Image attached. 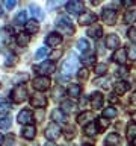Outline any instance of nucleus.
<instances>
[{"instance_id": "51", "label": "nucleus", "mask_w": 136, "mask_h": 146, "mask_svg": "<svg viewBox=\"0 0 136 146\" xmlns=\"http://www.w3.org/2000/svg\"><path fill=\"white\" fill-rule=\"evenodd\" d=\"M44 146H58L56 143H53V141H47V143H45Z\"/></svg>"}, {"instance_id": "19", "label": "nucleus", "mask_w": 136, "mask_h": 146, "mask_svg": "<svg viewBox=\"0 0 136 146\" xmlns=\"http://www.w3.org/2000/svg\"><path fill=\"white\" fill-rule=\"evenodd\" d=\"M82 62L85 64V66H92L95 62V53L92 50H88V52H85L82 55Z\"/></svg>"}, {"instance_id": "39", "label": "nucleus", "mask_w": 136, "mask_h": 146, "mask_svg": "<svg viewBox=\"0 0 136 146\" xmlns=\"http://www.w3.org/2000/svg\"><path fill=\"white\" fill-rule=\"evenodd\" d=\"M65 137L67 139H74L76 137V128L74 126H67V129H65Z\"/></svg>"}, {"instance_id": "45", "label": "nucleus", "mask_w": 136, "mask_h": 146, "mask_svg": "<svg viewBox=\"0 0 136 146\" xmlns=\"http://www.w3.org/2000/svg\"><path fill=\"white\" fill-rule=\"evenodd\" d=\"M15 62H17V55H14V53L8 55V61H6L8 66H12V64H15Z\"/></svg>"}, {"instance_id": "20", "label": "nucleus", "mask_w": 136, "mask_h": 146, "mask_svg": "<svg viewBox=\"0 0 136 146\" xmlns=\"http://www.w3.org/2000/svg\"><path fill=\"white\" fill-rule=\"evenodd\" d=\"M88 35L91 36V38H95V40H98L100 36L103 35V29H101V26H98V25H94V26H91L89 29H88Z\"/></svg>"}, {"instance_id": "22", "label": "nucleus", "mask_w": 136, "mask_h": 146, "mask_svg": "<svg viewBox=\"0 0 136 146\" xmlns=\"http://www.w3.org/2000/svg\"><path fill=\"white\" fill-rule=\"evenodd\" d=\"M129 88H130V84L126 82V81H120V82L115 84V93L116 94H124Z\"/></svg>"}, {"instance_id": "13", "label": "nucleus", "mask_w": 136, "mask_h": 146, "mask_svg": "<svg viewBox=\"0 0 136 146\" xmlns=\"http://www.w3.org/2000/svg\"><path fill=\"white\" fill-rule=\"evenodd\" d=\"M104 44H106V47L110 49V50L118 49V47H120V36L115 35V34H109V35L106 36V41H104Z\"/></svg>"}, {"instance_id": "17", "label": "nucleus", "mask_w": 136, "mask_h": 146, "mask_svg": "<svg viewBox=\"0 0 136 146\" xmlns=\"http://www.w3.org/2000/svg\"><path fill=\"white\" fill-rule=\"evenodd\" d=\"M39 31V23L38 20H35V18H32V20L29 21H26V32L27 34H36V32Z\"/></svg>"}, {"instance_id": "52", "label": "nucleus", "mask_w": 136, "mask_h": 146, "mask_svg": "<svg viewBox=\"0 0 136 146\" xmlns=\"http://www.w3.org/2000/svg\"><path fill=\"white\" fill-rule=\"evenodd\" d=\"M109 100H110V102H115V100H116L115 94H110V98H109Z\"/></svg>"}, {"instance_id": "8", "label": "nucleus", "mask_w": 136, "mask_h": 146, "mask_svg": "<svg viewBox=\"0 0 136 146\" xmlns=\"http://www.w3.org/2000/svg\"><path fill=\"white\" fill-rule=\"evenodd\" d=\"M95 21H97V15H95L94 12H89V11L83 12V14H82V15L79 17V25H80V26L94 25Z\"/></svg>"}, {"instance_id": "6", "label": "nucleus", "mask_w": 136, "mask_h": 146, "mask_svg": "<svg viewBox=\"0 0 136 146\" xmlns=\"http://www.w3.org/2000/svg\"><path fill=\"white\" fill-rule=\"evenodd\" d=\"M101 18H103V21L106 23V25H109V26L115 25L116 23V11H113V9H110V8L103 9Z\"/></svg>"}, {"instance_id": "30", "label": "nucleus", "mask_w": 136, "mask_h": 146, "mask_svg": "<svg viewBox=\"0 0 136 146\" xmlns=\"http://www.w3.org/2000/svg\"><path fill=\"white\" fill-rule=\"evenodd\" d=\"M52 119L54 120V123L56 122H65V114H63L61 110H54L52 113Z\"/></svg>"}, {"instance_id": "58", "label": "nucleus", "mask_w": 136, "mask_h": 146, "mask_svg": "<svg viewBox=\"0 0 136 146\" xmlns=\"http://www.w3.org/2000/svg\"><path fill=\"white\" fill-rule=\"evenodd\" d=\"M71 146H73V145H71Z\"/></svg>"}, {"instance_id": "24", "label": "nucleus", "mask_w": 136, "mask_h": 146, "mask_svg": "<svg viewBox=\"0 0 136 146\" xmlns=\"http://www.w3.org/2000/svg\"><path fill=\"white\" fill-rule=\"evenodd\" d=\"M80 91H82V87L79 84H70V87H68V94L71 98H79Z\"/></svg>"}, {"instance_id": "56", "label": "nucleus", "mask_w": 136, "mask_h": 146, "mask_svg": "<svg viewBox=\"0 0 136 146\" xmlns=\"http://www.w3.org/2000/svg\"><path fill=\"white\" fill-rule=\"evenodd\" d=\"M3 15V11H2V8H0V17H2Z\"/></svg>"}, {"instance_id": "4", "label": "nucleus", "mask_w": 136, "mask_h": 146, "mask_svg": "<svg viewBox=\"0 0 136 146\" xmlns=\"http://www.w3.org/2000/svg\"><path fill=\"white\" fill-rule=\"evenodd\" d=\"M44 135H45V139H48V140H54V139H58L59 135H61V128H59L58 123H48L47 128H45V131H44Z\"/></svg>"}, {"instance_id": "26", "label": "nucleus", "mask_w": 136, "mask_h": 146, "mask_svg": "<svg viewBox=\"0 0 136 146\" xmlns=\"http://www.w3.org/2000/svg\"><path fill=\"white\" fill-rule=\"evenodd\" d=\"M12 108V105H11V102H9L8 99H0V114H6V113H9V110Z\"/></svg>"}, {"instance_id": "21", "label": "nucleus", "mask_w": 136, "mask_h": 146, "mask_svg": "<svg viewBox=\"0 0 136 146\" xmlns=\"http://www.w3.org/2000/svg\"><path fill=\"white\" fill-rule=\"evenodd\" d=\"M35 134H36V129H35V126H32V125H27L21 129V135L27 140H32L35 137Z\"/></svg>"}, {"instance_id": "43", "label": "nucleus", "mask_w": 136, "mask_h": 146, "mask_svg": "<svg viewBox=\"0 0 136 146\" xmlns=\"http://www.w3.org/2000/svg\"><path fill=\"white\" fill-rule=\"evenodd\" d=\"M44 56H45V47H41V49L36 50V53H35V58L36 59H42Z\"/></svg>"}, {"instance_id": "46", "label": "nucleus", "mask_w": 136, "mask_h": 146, "mask_svg": "<svg viewBox=\"0 0 136 146\" xmlns=\"http://www.w3.org/2000/svg\"><path fill=\"white\" fill-rule=\"evenodd\" d=\"M61 55H62V50H54V52L50 55V59H52V62L54 61V59H58V58H61Z\"/></svg>"}, {"instance_id": "36", "label": "nucleus", "mask_w": 136, "mask_h": 146, "mask_svg": "<svg viewBox=\"0 0 136 146\" xmlns=\"http://www.w3.org/2000/svg\"><path fill=\"white\" fill-rule=\"evenodd\" d=\"M126 52H127V59H130V61H136V47H135V46H130Z\"/></svg>"}, {"instance_id": "9", "label": "nucleus", "mask_w": 136, "mask_h": 146, "mask_svg": "<svg viewBox=\"0 0 136 146\" xmlns=\"http://www.w3.org/2000/svg\"><path fill=\"white\" fill-rule=\"evenodd\" d=\"M61 43H62V36L59 34H56V32L48 34V36L45 38V44H47L48 47H53V49H56Z\"/></svg>"}, {"instance_id": "41", "label": "nucleus", "mask_w": 136, "mask_h": 146, "mask_svg": "<svg viewBox=\"0 0 136 146\" xmlns=\"http://www.w3.org/2000/svg\"><path fill=\"white\" fill-rule=\"evenodd\" d=\"M77 76H79L80 81H86L89 76V72L86 70V68H82V70H79V73H77Z\"/></svg>"}, {"instance_id": "15", "label": "nucleus", "mask_w": 136, "mask_h": 146, "mask_svg": "<svg viewBox=\"0 0 136 146\" xmlns=\"http://www.w3.org/2000/svg\"><path fill=\"white\" fill-rule=\"evenodd\" d=\"M91 120H94V114L92 111H83L82 114L77 116V123H80V125H89Z\"/></svg>"}, {"instance_id": "47", "label": "nucleus", "mask_w": 136, "mask_h": 146, "mask_svg": "<svg viewBox=\"0 0 136 146\" xmlns=\"http://www.w3.org/2000/svg\"><path fill=\"white\" fill-rule=\"evenodd\" d=\"M15 5H17V2H12V0H11V2H9V0H8V2H5V6H6L8 9H12Z\"/></svg>"}, {"instance_id": "32", "label": "nucleus", "mask_w": 136, "mask_h": 146, "mask_svg": "<svg viewBox=\"0 0 136 146\" xmlns=\"http://www.w3.org/2000/svg\"><path fill=\"white\" fill-rule=\"evenodd\" d=\"M77 47H79L82 52H88V49H89V43H88V40L86 38H80L79 41H77Z\"/></svg>"}, {"instance_id": "1", "label": "nucleus", "mask_w": 136, "mask_h": 146, "mask_svg": "<svg viewBox=\"0 0 136 146\" xmlns=\"http://www.w3.org/2000/svg\"><path fill=\"white\" fill-rule=\"evenodd\" d=\"M77 68H79V58L74 53H71L70 58L65 59L62 64V73L63 75H73L77 72Z\"/></svg>"}, {"instance_id": "3", "label": "nucleus", "mask_w": 136, "mask_h": 146, "mask_svg": "<svg viewBox=\"0 0 136 146\" xmlns=\"http://www.w3.org/2000/svg\"><path fill=\"white\" fill-rule=\"evenodd\" d=\"M11 99H12V102H15V104L24 102V100L27 99V90H26V87L24 85H17L15 88L11 91Z\"/></svg>"}, {"instance_id": "49", "label": "nucleus", "mask_w": 136, "mask_h": 146, "mask_svg": "<svg viewBox=\"0 0 136 146\" xmlns=\"http://www.w3.org/2000/svg\"><path fill=\"white\" fill-rule=\"evenodd\" d=\"M130 104H131V105H136V91H135L133 94H131V98H130Z\"/></svg>"}, {"instance_id": "44", "label": "nucleus", "mask_w": 136, "mask_h": 146, "mask_svg": "<svg viewBox=\"0 0 136 146\" xmlns=\"http://www.w3.org/2000/svg\"><path fill=\"white\" fill-rule=\"evenodd\" d=\"M94 84H97V85H100V87H103V88H107L109 87V84H107V79H95V82Z\"/></svg>"}, {"instance_id": "27", "label": "nucleus", "mask_w": 136, "mask_h": 146, "mask_svg": "<svg viewBox=\"0 0 136 146\" xmlns=\"http://www.w3.org/2000/svg\"><path fill=\"white\" fill-rule=\"evenodd\" d=\"M29 41H30V35H27V34H20L17 36V44L21 46V47L27 46V44H29Z\"/></svg>"}, {"instance_id": "18", "label": "nucleus", "mask_w": 136, "mask_h": 146, "mask_svg": "<svg viewBox=\"0 0 136 146\" xmlns=\"http://www.w3.org/2000/svg\"><path fill=\"white\" fill-rule=\"evenodd\" d=\"M120 141H121L120 135L115 134V132H110V134L104 139V145H106V146H118V145H120Z\"/></svg>"}, {"instance_id": "29", "label": "nucleus", "mask_w": 136, "mask_h": 146, "mask_svg": "<svg viewBox=\"0 0 136 146\" xmlns=\"http://www.w3.org/2000/svg\"><path fill=\"white\" fill-rule=\"evenodd\" d=\"M127 139L130 141H133L136 139V123H130L127 128Z\"/></svg>"}, {"instance_id": "57", "label": "nucleus", "mask_w": 136, "mask_h": 146, "mask_svg": "<svg viewBox=\"0 0 136 146\" xmlns=\"http://www.w3.org/2000/svg\"><path fill=\"white\" fill-rule=\"evenodd\" d=\"M85 146H91V145H85Z\"/></svg>"}, {"instance_id": "55", "label": "nucleus", "mask_w": 136, "mask_h": 146, "mask_svg": "<svg viewBox=\"0 0 136 146\" xmlns=\"http://www.w3.org/2000/svg\"><path fill=\"white\" fill-rule=\"evenodd\" d=\"M2 143H3V135L0 134V145H2Z\"/></svg>"}, {"instance_id": "16", "label": "nucleus", "mask_w": 136, "mask_h": 146, "mask_svg": "<svg viewBox=\"0 0 136 146\" xmlns=\"http://www.w3.org/2000/svg\"><path fill=\"white\" fill-rule=\"evenodd\" d=\"M83 9V2H68L67 3V11L70 14H80Z\"/></svg>"}, {"instance_id": "42", "label": "nucleus", "mask_w": 136, "mask_h": 146, "mask_svg": "<svg viewBox=\"0 0 136 146\" xmlns=\"http://www.w3.org/2000/svg\"><path fill=\"white\" fill-rule=\"evenodd\" d=\"M127 36H129V40H130V41L136 43V27H130L129 32H127Z\"/></svg>"}, {"instance_id": "11", "label": "nucleus", "mask_w": 136, "mask_h": 146, "mask_svg": "<svg viewBox=\"0 0 136 146\" xmlns=\"http://www.w3.org/2000/svg\"><path fill=\"white\" fill-rule=\"evenodd\" d=\"M18 122L21 123V125H29V123L33 120V114H32L30 110H21L20 113H18Z\"/></svg>"}, {"instance_id": "34", "label": "nucleus", "mask_w": 136, "mask_h": 146, "mask_svg": "<svg viewBox=\"0 0 136 146\" xmlns=\"http://www.w3.org/2000/svg\"><path fill=\"white\" fill-rule=\"evenodd\" d=\"M12 125V119L11 117H3L0 120V129H9Z\"/></svg>"}, {"instance_id": "53", "label": "nucleus", "mask_w": 136, "mask_h": 146, "mask_svg": "<svg viewBox=\"0 0 136 146\" xmlns=\"http://www.w3.org/2000/svg\"><path fill=\"white\" fill-rule=\"evenodd\" d=\"M124 5H126V6H131V5H133V2H124Z\"/></svg>"}, {"instance_id": "40", "label": "nucleus", "mask_w": 136, "mask_h": 146, "mask_svg": "<svg viewBox=\"0 0 136 146\" xmlns=\"http://www.w3.org/2000/svg\"><path fill=\"white\" fill-rule=\"evenodd\" d=\"M97 126H98V129H106V128L109 126V120H107V119H104V117H100Z\"/></svg>"}, {"instance_id": "2", "label": "nucleus", "mask_w": 136, "mask_h": 146, "mask_svg": "<svg viewBox=\"0 0 136 146\" xmlns=\"http://www.w3.org/2000/svg\"><path fill=\"white\" fill-rule=\"evenodd\" d=\"M56 26H58V29L61 31L62 34H67V35L74 34V26H73L71 20H70V18H68L67 15H61V17H58V20H56Z\"/></svg>"}, {"instance_id": "10", "label": "nucleus", "mask_w": 136, "mask_h": 146, "mask_svg": "<svg viewBox=\"0 0 136 146\" xmlns=\"http://www.w3.org/2000/svg\"><path fill=\"white\" fill-rule=\"evenodd\" d=\"M30 105L33 108L42 110L45 105H47V98L42 96V94H35V96H32V98H30Z\"/></svg>"}, {"instance_id": "35", "label": "nucleus", "mask_w": 136, "mask_h": 146, "mask_svg": "<svg viewBox=\"0 0 136 146\" xmlns=\"http://www.w3.org/2000/svg\"><path fill=\"white\" fill-rule=\"evenodd\" d=\"M136 20V11H127L124 14V21L126 23H133Z\"/></svg>"}, {"instance_id": "54", "label": "nucleus", "mask_w": 136, "mask_h": 146, "mask_svg": "<svg viewBox=\"0 0 136 146\" xmlns=\"http://www.w3.org/2000/svg\"><path fill=\"white\" fill-rule=\"evenodd\" d=\"M131 119H133V120H135V122H136V111H135V113H133V114H131Z\"/></svg>"}, {"instance_id": "12", "label": "nucleus", "mask_w": 136, "mask_h": 146, "mask_svg": "<svg viewBox=\"0 0 136 146\" xmlns=\"http://www.w3.org/2000/svg\"><path fill=\"white\" fill-rule=\"evenodd\" d=\"M103 104H104V98L101 93H98V91H95V93L91 94V105H92L94 110H100L103 108Z\"/></svg>"}, {"instance_id": "38", "label": "nucleus", "mask_w": 136, "mask_h": 146, "mask_svg": "<svg viewBox=\"0 0 136 146\" xmlns=\"http://www.w3.org/2000/svg\"><path fill=\"white\" fill-rule=\"evenodd\" d=\"M106 72H107V66H106V64H97V67H95V73H97L98 76H103Z\"/></svg>"}, {"instance_id": "23", "label": "nucleus", "mask_w": 136, "mask_h": 146, "mask_svg": "<svg viewBox=\"0 0 136 146\" xmlns=\"http://www.w3.org/2000/svg\"><path fill=\"white\" fill-rule=\"evenodd\" d=\"M76 110V105L74 102H71V100H63L62 105H61V111L63 114H68V113H73Z\"/></svg>"}, {"instance_id": "48", "label": "nucleus", "mask_w": 136, "mask_h": 146, "mask_svg": "<svg viewBox=\"0 0 136 146\" xmlns=\"http://www.w3.org/2000/svg\"><path fill=\"white\" fill-rule=\"evenodd\" d=\"M35 116H36V119H38V120L41 122V120H42V117H44V111H42V110H39V111L36 113Z\"/></svg>"}, {"instance_id": "28", "label": "nucleus", "mask_w": 136, "mask_h": 146, "mask_svg": "<svg viewBox=\"0 0 136 146\" xmlns=\"http://www.w3.org/2000/svg\"><path fill=\"white\" fill-rule=\"evenodd\" d=\"M118 114L116 111V108H113V107H106L103 110V117L104 119H112V117H115Z\"/></svg>"}, {"instance_id": "37", "label": "nucleus", "mask_w": 136, "mask_h": 146, "mask_svg": "<svg viewBox=\"0 0 136 146\" xmlns=\"http://www.w3.org/2000/svg\"><path fill=\"white\" fill-rule=\"evenodd\" d=\"M63 94H65V90H63V87H61V85L56 87V88L53 90V98L54 99H61Z\"/></svg>"}, {"instance_id": "7", "label": "nucleus", "mask_w": 136, "mask_h": 146, "mask_svg": "<svg viewBox=\"0 0 136 146\" xmlns=\"http://www.w3.org/2000/svg\"><path fill=\"white\" fill-rule=\"evenodd\" d=\"M33 88L38 90V91H45L50 87V79L45 76H39V78H35L33 79Z\"/></svg>"}, {"instance_id": "25", "label": "nucleus", "mask_w": 136, "mask_h": 146, "mask_svg": "<svg viewBox=\"0 0 136 146\" xmlns=\"http://www.w3.org/2000/svg\"><path fill=\"white\" fill-rule=\"evenodd\" d=\"M85 134H86V135H89V137L97 135V134H98V126L95 125L94 122H91L89 125H86V126H85Z\"/></svg>"}, {"instance_id": "5", "label": "nucleus", "mask_w": 136, "mask_h": 146, "mask_svg": "<svg viewBox=\"0 0 136 146\" xmlns=\"http://www.w3.org/2000/svg\"><path fill=\"white\" fill-rule=\"evenodd\" d=\"M33 68L38 73H41L42 76H45V75H50V73H53L54 70H56V66H54V62H52V61H44V62H41L39 66H36Z\"/></svg>"}, {"instance_id": "14", "label": "nucleus", "mask_w": 136, "mask_h": 146, "mask_svg": "<svg viewBox=\"0 0 136 146\" xmlns=\"http://www.w3.org/2000/svg\"><path fill=\"white\" fill-rule=\"evenodd\" d=\"M112 59H113L115 62L121 64V66H124V64H126V61H127V52H126V49L120 47V49H118L115 53H113Z\"/></svg>"}, {"instance_id": "50", "label": "nucleus", "mask_w": 136, "mask_h": 146, "mask_svg": "<svg viewBox=\"0 0 136 146\" xmlns=\"http://www.w3.org/2000/svg\"><path fill=\"white\" fill-rule=\"evenodd\" d=\"M116 73H118V75H121V76H122V75H126V73H127V67H122L121 70H120V72H116Z\"/></svg>"}, {"instance_id": "31", "label": "nucleus", "mask_w": 136, "mask_h": 146, "mask_svg": "<svg viewBox=\"0 0 136 146\" xmlns=\"http://www.w3.org/2000/svg\"><path fill=\"white\" fill-rule=\"evenodd\" d=\"M26 12L24 11H21V12H18L17 15H15V18H14V23L15 25H26Z\"/></svg>"}, {"instance_id": "33", "label": "nucleus", "mask_w": 136, "mask_h": 146, "mask_svg": "<svg viewBox=\"0 0 136 146\" xmlns=\"http://www.w3.org/2000/svg\"><path fill=\"white\" fill-rule=\"evenodd\" d=\"M30 12H32V15H35L38 20H42L44 18V14H42V11L38 8V6H33V5H30Z\"/></svg>"}]
</instances>
